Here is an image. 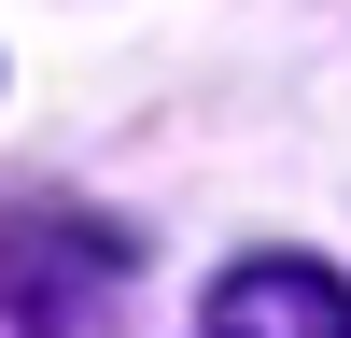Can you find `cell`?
<instances>
[{"label": "cell", "instance_id": "1", "mask_svg": "<svg viewBox=\"0 0 351 338\" xmlns=\"http://www.w3.org/2000/svg\"><path fill=\"white\" fill-rule=\"evenodd\" d=\"M127 268H141V240L112 212H28V225H0V296H14L28 338H84L127 296Z\"/></svg>", "mask_w": 351, "mask_h": 338}, {"label": "cell", "instance_id": "2", "mask_svg": "<svg viewBox=\"0 0 351 338\" xmlns=\"http://www.w3.org/2000/svg\"><path fill=\"white\" fill-rule=\"evenodd\" d=\"M211 338H351V282L309 254H253L211 282Z\"/></svg>", "mask_w": 351, "mask_h": 338}]
</instances>
